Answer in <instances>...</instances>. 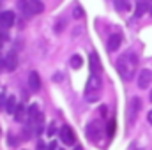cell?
I'll return each mask as SVG.
<instances>
[{
  "instance_id": "29",
  "label": "cell",
  "mask_w": 152,
  "mask_h": 150,
  "mask_svg": "<svg viewBox=\"0 0 152 150\" xmlns=\"http://www.w3.org/2000/svg\"><path fill=\"white\" fill-rule=\"evenodd\" d=\"M75 150H83V149H81L80 145H76V147H75Z\"/></svg>"
},
{
  "instance_id": "14",
  "label": "cell",
  "mask_w": 152,
  "mask_h": 150,
  "mask_svg": "<svg viewBox=\"0 0 152 150\" xmlns=\"http://www.w3.org/2000/svg\"><path fill=\"white\" fill-rule=\"evenodd\" d=\"M30 2V12L32 14H41L44 11V4L41 0H28Z\"/></svg>"
},
{
  "instance_id": "27",
  "label": "cell",
  "mask_w": 152,
  "mask_h": 150,
  "mask_svg": "<svg viewBox=\"0 0 152 150\" xmlns=\"http://www.w3.org/2000/svg\"><path fill=\"white\" fill-rule=\"evenodd\" d=\"M4 64H5V57L0 55V67H4Z\"/></svg>"
},
{
  "instance_id": "6",
  "label": "cell",
  "mask_w": 152,
  "mask_h": 150,
  "mask_svg": "<svg viewBox=\"0 0 152 150\" xmlns=\"http://www.w3.org/2000/svg\"><path fill=\"white\" fill-rule=\"evenodd\" d=\"M88 64H90V74H99L103 73V66H101V60H99V55L96 51H92L88 55Z\"/></svg>"
},
{
  "instance_id": "15",
  "label": "cell",
  "mask_w": 152,
  "mask_h": 150,
  "mask_svg": "<svg viewBox=\"0 0 152 150\" xmlns=\"http://www.w3.org/2000/svg\"><path fill=\"white\" fill-rule=\"evenodd\" d=\"M16 108H18V104H16V97H14V95H9L7 101H5V111L7 113H14L16 111Z\"/></svg>"
},
{
  "instance_id": "21",
  "label": "cell",
  "mask_w": 152,
  "mask_h": 150,
  "mask_svg": "<svg viewBox=\"0 0 152 150\" xmlns=\"http://www.w3.org/2000/svg\"><path fill=\"white\" fill-rule=\"evenodd\" d=\"M46 133H48V136H53L55 134V124H50V127L46 129Z\"/></svg>"
},
{
  "instance_id": "30",
  "label": "cell",
  "mask_w": 152,
  "mask_h": 150,
  "mask_svg": "<svg viewBox=\"0 0 152 150\" xmlns=\"http://www.w3.org/2000/svg\"><path fill=\"white\" fill-rule=\"evenodd\" d=\"M60 150H64V149H60Z\"/></svg>"
},
{
  "instance_id": "10",
  "label": "cell",
  "mask_w": 152,
  "mask_h": 150,
  "mask_svg": "<svg viewBox=\"0 0 152 150\" xmlns=\"http://www.w3.org/2000/svg\"><path fill=\"white\" fill-rule=\"evenodd\" d=\"M147 11H149V0H138L134 9V20H140Z\"/></svg>"
},
{
  "instance_id": "11",
  "label": "cell",
  "mask_w": 152,
  "mask_h": 150,
  "mask_svg": "<svg viewBox=\"0 0 152 150\" xmlns=\"http://www.w3.org/2000/svg\"><path fill=\"white\" fill-rule=\"evenodd\" d=\"M120 42H122V36H120V34H112V36L108 37L106 46H108V50H110V51H117V50H118V46H120Z\"/></svg>"
},
{
  "instance_id": "12",
  "label": "cell",
  "mask_w": 152,
  "mask_h": 150,
  "mask_svg": "<svg viewBox=\"0 0 152 150\" xmlns=\"http://www.w3.org/2000/svg\"><path fill=\"white\" fill-rule=\"evenodd\" d=\"M140 108H142L140 97H133V101H131V115H129V120H131V122L136 120V115H138V111H140Z\"/></svg>"
},
{
  "instance_id": "25",
  "label": "cell",
  "mask_w": 152,
  "mask_h": 150,
  "mask_svg": "<svg viewBox=\"0 0 152 150\" xmlns=\"http://www.w3.org/2000/svg\"><path fill=\"white\" fill-rule=\"evenodd\" d=\"M37 150H46V149H44V143H42V141H37Z\"/></svg>"
},
{
  "instance_id": "19",
  "label": "cell",
  "mask_w": 152,
  "mask_h": 150,
  "mask_svg": "<svg viewBox=\"0 0 152 150\" xmlns=\"http://www.w3.org/2000/svg\"><path fill=\"white\" fill-rule=\"evenodd\" d=\"M106 133H108V138H113V134H115V120H110V122H108Z\"/></svg>"
},
{
  "instance_id": "22",
  "label": "cell",
  "mask_w": 152,
  "mask_h": 150,
  "mask_svg": "<svg viewBox=\"0 0 152 150\" xmlns=\"http://www.w3.org/2000/svg\"><path fill=\"white\" fill-rule=\"evenodd\" d=\"M73 12H75V16H76V14H78V16H81V14H83V12H81V9H80V5H76L75 9H73Z\"/></svg>"
},
{
  "instance_id": "28",
  "label": "cell",
  "mask_w": 152,
  "mask_h": 150,
  "mask_svg": "<svg viewBox=\"0 0 152 150\" xmlns=\"http://www.w3.org/2000/svg\"><path fill=\"white\" fill-rule=\"evenodd\" d=\"M149 99H151V103H152V88H151V92H149Z\"/></svg>"
},
{
  "instance_id": "3",
  "label": "cell",
  "mask_w": 152,
  "mask_h": 150,
  "mask_svg": "<svg viewBox=\"0 0 152 150\" xmlns=\"http://www.w3.org/2000/svg\"><path fill=\"white\" fill-rule=\"evenodd\" d=\"M104 134V125L99 122V120H92L88 125H87V138L94 143H99V140L103 138Z\"/></svg>"
},
{
  "instance_id": "18",
  "label": "cell",
  "mask_w": 152,
  "mask_h": 150,
  "mask_svg": "<svg viewBox=\"0 0 152 150\" xmlns=\"http://www.w3.org/2000/svg\"><path fill=\"white\" fill-rule=\"evenodd\" d=\"M66 25H67L66 18H58V21H57V25H55V32H57V34H60V32L66 28Z\"/></svg>"
},
{
  "instance_id": "2",
  "label": "cell",
  "mask_w": 152,
  "mask_h": 150,
  "mask_svg": "<svg viewBox=\"0 0 152 150\" xmlns=\"http://www.w3.org/2000/svg\"><path fill=\"white\" fill-rule=\"evenodd\" d=\"M101 92H103V79H101V76L90 74L88 81H87V87H85V99L88 103H96V101H99Z\"/></svg>"
},
{
  "instance_id": "8",
  "label": "cell",
  "mask_w": 152,
  "mask_h": 150,
  "mask_svg": "<svg viewBox=\"0 0 152 150\" xmlns=\"http://www.w3.org/2000/svg\"><path fill=\"white\" fill-rule=\"evenodd\" d=\"M18 53H16V50H11L7 55H5V64H4V67L7 69V71H16V67H18Z\"/></svg>"
},
{
  "instance_id": "5",
  "label": "cell",
  "mask_w": 152,
  "mask_h": 150,
  "mask_svg": "<svg viewBox=\"0 0 152 150\" xmlns=\"http://www.w3.org/2000/svg\"><path fill=\"white\" fill-rule=\"evenodd\" d=\"M14 25V12L12 11H2L0 12V30H7Z\"/></svg>"
},
{
  "instance_id": "17",
  "label": "cell",
  "mask_w": 152,
  "mask_h": 150,
  "mask_svg": "<svg viewBox=\"0 0 152 150\" xmlns=\"http://www.w3.org/2000/svg\"><path fill=\"white\" fill-rule=\"evenodd\" d=\"M39 113H41V111H39V106H37V104H32V106L28 108V120H34Z\"/></svg>"
},
{
  "instance_id": "7",
  "label": "cell",
  "mask_w": 152,
  "mask_h": 150,
  "mask_svg": "<svg viewBox=\"0 0 152 150\" xmlns=\"http://www.w3.org/2000/svg\"><path fill=\"white\" fill-rule=\"evenodd\" d=\"M151 83H152V71L151 69L140 71V74H138V88L147 90V88L151 87Z\"/></svg>"
},
{
  "instance_id": "13",
  "label": "cell",
  "mask_w": 152,
  "mask_h": 150,
  "mask_svg": "<svg viewBox=\"0 0 152 150\" xmlns=\"http://www.w3.org/2000/svg\"><path fill=\"white\" fill-rule=\"evenodd\" d=\"M25 117H28V111H25V106L20 103L16 111H14V120L16 122H25Z\"/></svg>"
},
{
  "instance_id": "26",
  "label": "cell",
  "mask_w": 152,
  "mask_h": 150,
  "mask_svg": "<svg viewBox=\"0 0 152 150\" xmlns=\"http://www.w3.org/2000/svg\"><path fill=\"white\" fill-rule=\"evenodd\" d=\"M147 120H149V124L152 125V110H151L149 113H147Z\"/></svg>"
},
{
  "instance_id": "1",
  "label": "cell",
  "mask_w": 152,
  "mask_h": 150,
  "mask_svg": "<svg viewBox=\"0 0 152 150\" xmlns=\"http://www.w3.org/2000/svg\"><path fill=\"white\" fill-rule=\"evenodd\" d=\"M136 67H138V57L133 51L122 53L117 60V71L122 76V79H126V81H129L133 78V74L136 73Z\"/></svg>"
},
{
  "instance_id": "4",
  "label": "cell",
  "mask_w": 152,
  "mask_h": 150,
  "mask_svg": "<svg viewBox=\"0 0 152 150\" xmlns=\"http://www.w3.org/2000/svg\"><path fill=\"white\" fill-rule=\"evenodd\" d=\"M58 136H60L62 143H64V145H67V147H73V145L76 143L75 133H73V129H71L69 125H62V127H60V131H58Z\"/></svg>"
},
{
  "instance_id": "20",
  "label": "cell",
  "mask_w": 152,
  "mask_h": 150,
  "mask_svg": "<svg viewBox=\"0 0 152 150\" xmlns=\"http://www.w3.org/2000/svg\"><path fill=\"white\" fill-rule=\"evenodd\" d=\"M117 9H118V11H126V9H129L127 0H117Z\"/></svg>"
},
{
  "instance_id": "23",
  "label": "cell",
  "mask_w": 152,
  "mask_h": 150,
  "mask_svg": "<svg viewBox=\"0 0 152 150\" xmlns=\"http://www.w3.org/2000/svg\"><path fill=\"white\" fill-rule=\"evenodd\" d=\"M5 41H7V36H5L4 32H0V44H2V42H5Z\"/></svg>"
},
{
  "instance_id": "24",
  "label": "cell",
  "mask_w": 152,
  "mask_h": 150,
  "mask_svg": "<svg viewBox=\"0 0 152 150\" xmlns=\"http://www.w3.org/2000/svg\"><path fill=\"white\" fill-rule=\"evenodd\" d=\"M48 150H57V143H55V141H51V143H50V147H48Z\"/></svg>"
},
{
  "instance_id": "9",
  "label": "cell",
  "mask_w": 152,
  "mask_h": 150,
  "mask_svg": "<svg viewBox=\"0 0 152 150\" xmlns=\"http://www.w3.org/2000/svg\"><path fill=\"white\" fill-rule=\"evenodd\" d=\"M28 88L32 90V92H39L41 90V78L36 71H32L30 74H28Z\"/></svg>"
},
{
  "instance_id": "16",
  "label": "cell",
  "mask_w": 152,
  "mask_h": 150,
  "mask_svg": "<svg viewBox=\"0 0 152 150\" xmlns=\"http://www.w3.org/2000/svg\"><path fill=\"white\" fill-rule=\"evenodd\" d=\"M69 64H71V67H73V69H80V67H81V64H83V62H81V57H80V55H73V57H71V60H69Z\"/></svg>"
}]
</instances>
